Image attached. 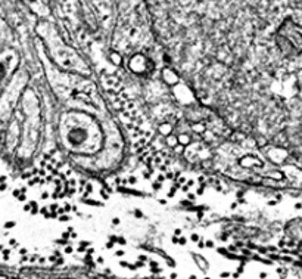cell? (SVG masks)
Wrapping results in <instances>:
<instances>
[{"mask_svg":"<svg viewBox=\"0 0 302 279\" xmlns=\"http://www.w3.org/2000/svg\"><path fill=\"white\" fill-rule=\"evenodd\" d=\"M277 45L282 52L291 56L302 53V25L292 18H286L276 34Z\"/></svg>","mask_w":302,"mask_h":279,"instance_id":"cell-1","label":"cell"}]
</instances>
